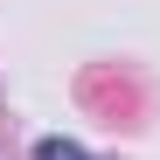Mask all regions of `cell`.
I'll return each mask as SVG.
<instances>
[{"instance_id": "1", "label": "cell", "mask_w": 160, "mask_h": 160, "mask_svg": "<svg viewBox=\"0 0 160 160\" xmlns=\"http://www.w3.org/2000/svg\"><path fill=\"white\" fill-rule=\"evenodd\" d=\"M35 160H91V153H84V146H70V139H42Z\"/></svg>"}]
</instances>
